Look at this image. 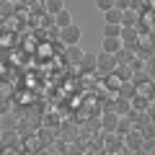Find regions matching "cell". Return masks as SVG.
Instances as JSON below:
<instances>
[{
    "label": "cell",
    "mask_w": 155,
    "mask_h": 155,
    "mask_svg": "<svg viewBox=\"0 0 155 155\" xmlns=\"http://www.w3.org/2000/svg\"><path fill=\"white\" fill-rule=\"evenodd\" d=\"M132 155H153V153H147V150H142V147H140V150H134Z\"/></svg>",
    "instance_id": "44dd1931"
},
{
    "label": "cell",
    "mask_w": 155,
    "mask_h": 155,
    "mask_svg": "<svg viewBox=\"0 0 155 155\" xmlns=\"http://www.w3.org/2000/svg\"><path fill=\"white\" fill-rule=\"evenodd\" d=\"M122 47V41H119V36H104V44H101V52H106V54H114L116 49Z\"/></svg>",
    "instance_id": "9c48e42d"
},
{
    "label": "cell",
    "mask_w": 155,
    "mask_h": 155,
    "mask_svg": "<svg viewBox=\"0 0 155 155\" xmlns=\"http://www.w3.org/2000/svg\"><path fill=\"white\" fill-rule=\"evenodd\" d=\"M114 67H116L114 54H106V52H98L96 54V72L98 75H109V72H114Z\"/></svg>",
    "instance_id": "7a4b0ae2"
},
{
    "label": "cell",
    "mask_w": 155,
    "mask_h": 155,
    "mask_svg": "<svg viewBox=\"0 0 155 155\" xmlns=\"http://www.w3.org/2000/svg\"><path fill=\"white\" fill-rule=\"evenodd\" d=\"M0 3H11V0H0Z\"/></svg>",
    "instance_id": "603a6c76"
},
{
    "label": "cell",
    "mask_w": 155,
    "mask_h": 155,
    "mask_svg": "<svg viewBox=\"0 0 155 155\" xmlns=\"http://www.w3.org/2000/svg\"><path fill=\"white\" fill-rule=\"evenodd\" d=\"M85 72H96V54H83V60H80V65Z\"/></svg>",
    "instance_id": "e0dca14e"
},
{
    "label": "cell",
    "mask_w": 155,
    "mask_h": 155,
    "mask_svg": "<svg viewBox=\"0 0 155 155\" xmlns=\"http://www.w3.org/2000/svg\"><path fill=\"white\" fill-rule=\"evenodd\" d=\"M116 155H132V150H127V147H119V150H116Z\"/></svg>",
    "instance_id": "ffe728a7"
},
{
    "label": "cell",
    "mask_w": 155,
    "mask_h": 155,
    "mask_svg": "<svg viewBox=\"0 0 155 155\" xmlns=\"http://www.w3.org/2000/svg\"><path fill=\"white\" fill-rule=\"evenodd\" d=\"M114 60H116V65H129V62L134 60V52L129 49V47H119V49L114 52Z\"/></svg>",
    "instance_id": "52a82bcc"
},
{
    "label": "cell",
    "mask_w": 155,
    "mask_h": 155,
    "mask_svg": "<svg viewBox=\"0 0 155 155\" xmlns=\"http://www.w3.org/2000/svg\"><path fill=\"white\" fill-rule=\"evenodd\" d=\"M119 147H122V134L109 132V137H106V150H109V153H116Z\"/></svg>",
    "instance_id": "8fae6325"
},
{
    "label": "cell",
    "mask_w": 155,
    "mask_h": 155,
    "mask_svg": "<svg viewBox=\"0 0 155 155\" xmlns=\"http://www.w3.org/2000/svg\"><path fill=\"white\" fill-rule=\"evenodd\" d=\"M142 140L145 137L137 132V129H129L127 134H122V147H127V150H132V153H134V150L142 147Z\"/></svg>",
    "instance_id": "277c9868"
},
{
    "label": "cell",
    "mask_w": 155,
    "mask_h": 155,
    "mask_svg": "<svg viewBox=\"0 0 155 155\" xmlns=\"http://www.w3.org/2000/svg\"><path fill=\"white\" fill-rule=\"evenodd\" d=\"M119 23H104V36H119Z\"/></svg>",
    "instance_id": "ac0fdd59"
},
{
    "label": "cell",
    "mask_w": 155,
    "mask_h": 155,
    "mask_svg": "<svg viewBox=\"0 0 155 155\" xmlns=\"http://www.w3.org/2000/svg\"><path fill=\"white\" fill-rule=\"evenodd\" d=\"M137 18H140V13L137 11H122V26H137Z\"/></svg>",
    "instance_id": "5bb4252c"
},
{
    "label": "cell",
    "mask_w": 155,
    "mask_h": 155,
    "mask_svg": "<svg viewBox=\"0 0 155 155\" xmlns=\"http://www.w3.org/2000/svg\"><path fill=\"white\" fill-rule=\"evenodd\" d=\"M60 44L62 47H70V44H80V36H83V28L75 26V23H70V26H62L60 28Z\"/></svg>",
    "instance_id": "6da1fadb"
},
{
    "label": "cell",
    "mask_w": 155,
    "mask_h": 155,
    "mask_svg": "<svg viewBox=\"0 0 155 155\" xmlns=\"http://www.w3.org/2000/svg\"><path fill=\"white\" fill-rule=\"evenodd\" d=\"M116 122H119V116H116L111 109H106V114L101 116V129H106V132H114V129H116Z\"/></svg>",
    "instance_id": "8992f818"
},
{
    "label": "cell",
    "mask_w": 155,
    "mask_h": 155,
    "mask_svg": "<svg viewBox=\"0 0 155 155\" xmlns=\"http://www.w3.org/2000/svg\"><path fill=\"white\" fill-rule=\"evenodd\" d=\"M114 75L119 78V83H124V80H132L134 70H132L129 65H116V67H114Z\"/></svg>",
    "instance_id": "30bf717a"
},
{
    "label": "cell",
    "mask_w": 155,
    "mask_h": 155,
    "mask_svg": "<svg viewBox=\"0 0 155 155\" xmlns=\"http://www.w3.org/2000/svg\"><path fill=\"white\" fill-rule=\"evenodd\" d=\"M41 8H44V13L52 18V16H57L60 11H65V0H47Z\"/></svg>",
    "instance_id": "ba28073f"
},
{
    "label": "cell",
    "mask_w": 155,
    "mask_h": 155,
    "mask_svg": "<svg viewBox=\"0 0 155 155\" xmlns=\"http://www.w3.org/2000/svg\"><path fill=\"white\" fill-rule=\"evenodd\" d=\"M52 23H54V26H70V23H72V16H70V13H67V11H60V13H57V16H52Z\"/></svg>",
    "instance_id": "9a60e30c"
},
{
    "label": "cell",
    "mask_w": 155,
    "mask_h": 155,
    "mask_svg": "<svg viewBox=\"0 0 155 155\" xmlns=\"http://www.w3.org/2000/svg\"><path fill=\"white\" fill-rule=\"evenodd\" d=\"M104 21L106 23H119V26H122V11H119V8H109V11L104 13Z\"/></svg>",
    "instance_id": "2e32d148"
},
{
    "label": "cell",
    "mask_w": 155,
    "mask_h": 155,
    "mask_svg": "<svg viewBox=\"0 0 155 155\" xmlns=\"http://www.w3.org/2000/svg\"><path fill=\"white\" fill-rule=\"evenodd\" d=\"M111 111H114L116 116H124V114H129L132 109H129V101H127V98H116L114 106H111Z\"/></svg>",
    "instance_id": "4fadbf2b"
},
{
    "label": "cell",
    "mask_w": 155,
    "mask_h": 155,
    "mask_svg": "<svg viewBox=\"0 0 155 155\" xmlns=\"http://www.w3.org/2000/svg\"><path fill=\"white\" fill-rule=\"evenodd\" d=\"M96 8H98L101 13H106L109 8H114V0H96Z\"/></svg>",
    "instance_id": "d6986e66"
},
{
    "label": "cell",
    "mask_w": 155,
    "mask_h": 155,
    "mask_svg": "<svg viewBox=\"0 0 155 155\" xmlns=\"http://www.w3.org/2000/svg\"><path fill=\"white\" fill-rule=\"evenodd\" d=\"M0 150H3V140H0Z\"/></svg>",
    "instance_id": "cb8c5ba5"
},
{
    "label": "cell",
    "mask_w": 155,
    "mask_h": 155,
    "mask_svg": "<svg viewBox=\"0 0 155 155\" xmlns=\"http://www.w3.org/2000/svg\"><path fill=\"white\" fill-rule=\"evenodd\" d=\"M119 41H122V47H129L132 49L134 44H140V31L134 26H122L119 28Z\"/></svg>",
    "instance_id": "3957f363"
},
{
    "label": "cell",
    "mask_w": 155,
    "mask_h": 155,
    "mask_svg": "<svg viewBox=\"0 0 155 155\" xmlns=\"http://www.w3.org/2000/svg\"><path fill=\"white\" fill-rule=\"evenodd\" d=\"M83 54H85V52L80 49L78 44H70V47H65V57H67V62H70V65H80Z\"/></svg>",
    "instance_id": "5b68a950"
},
{
    "label": "cell",
    "mask_w": 155,
    "mask_h": 155,
    "mask_svg": "<svg viewBox=\"0 0 155 155\" xmlns=\"http://www.w3.org/2000/svg\"><path fill=\"white\" fill-rule=\"evenodd\" d=\"M34 0H18V5H31Z\"/></svg>",
    "instance_id": "7402d4cb"
},
{
    "label": "cell",
    "mask_w": 155,
    "mask_h": 155,
    "mask_svg": "<svg viewBox=\"0 0 155 155\" xmlns=\"http://www.w3.org/2000/svg\"><path fill=\"white\" fill-rule=\"evenodd\" d=\"M116 91H119V98H132V96L134 93H137V88H134V85H132V80H124V83H119V88H116Z\"/></svg>",
    "instance_id": "7c38bea8"
}]
</instances>
